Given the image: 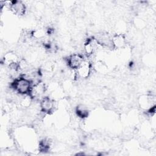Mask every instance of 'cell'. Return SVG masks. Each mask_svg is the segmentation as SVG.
<instances>
[{
  "label": "cell",
  "instance_id": "obj_7",
  "mask_svg": "<svg viewBox=\"0 0 156 156\" xmlns=\"http://www.w3.org/2000/svg\"><path fill=\"white\" fill-rule=\"evenodd\" d=\"M91 71V65L88 61L85 60L82 65L76 69V72L79 77L82 79L88 78Z\"/></svg>",
  "mask_w": 156,
  "mask_h": 156
},
{
  "label": "cell",
  "instance_id": "obj_8",
  "mask_svg": "<svg viewBox=\"0 0 156 156\" xmlns=\"http://www.w3.org/2000/svg\"><path fill=\"white\" fill-rule=\"evenodd\" d=\"M98 45L99 44L95 38H88L84 44V50L86 54L88 56L93 55L98 49Z\"/></svg>",
  "mask_w": 156,
  "mask_h": 156
},
{
  "label": "cell",
  "instance_id": "obj_9",
  "mask_svg": "<svg viewBox=\"0 0 156 156\" xmlns=\"http://www.w3.org/2000/svg\"><path fill=\"white\" fill-rule=\"evenodd\" d=\"M112 46L114 48L121 49L126 44V39L125 36L121 34H115L112 37Z\"/></svg>",
  "mask_w": 156,
  "mask_h": 156
},
{
  "label": "cell",
  "instance_id": "obj_5",
  "mask_svg": "<svg viewBox=\"0 0 156 156\" xmlns=\"http://www.w3.org/2000/svg\"><path fill=\"white\" fill-rule=\"evenodd\" d=\"M40 107L41 111L44 113L49 114L54 110V101L51 98L44 96L40 101Z\"/></svg>",
  "mask_w": 156,
  "mask_h": 156
},
{
  "label": "cell",
  "instance_id": "obj_2",
  "mask_svg": "<svg viewBox=\"0 0 156 156\" xmlns=\"http://www.w3.org/2000/svg\"><path fill=\"white\" fill-rule=\"evenodd\" d=\"M3 63L13 71H18V63L20 62L18 56L14 52H6L2 58Z\"/></svg>",
  "mask_w": 156,
  "mask_h": 156
},
{
  "label": "cell",
  "instance_id": "obj_1",
  "mask_svg": "<svg viewBox=\"0 0 156 156\" xmlns=\"http://www.w3.org/2000/svg\"><path fill=\"white\" fill-rule=\"evenodd\" d=\"M32 84V82L30 79L25 76H21L15 78L12 83L11 86L15 91L18 94L21 95H27L29 94Z\"/></svg>",
  "mask_w": 156,
  "mask_h": 156
},
{
  "label": "cell",
  "instance_id": "obj_6",
  "mask_svg": "<svg viewBox=\"0 0 156 156\" xmlns=\"http://www.w3.org/2000/svg\"><path fill=\"white\" fill-rule=\"evenodd\" d=\"M11 12L19 16H23L26 11V6L21 1H12L9 7Z\"/></svg>",
  "mask_w": 156,
  "mask_h": 156
},
{
  "label": "cell",
  "instance_id": "obj_11",
  "mask_svg": "<svg viewBox=\"0 0 156 156\" xmlns=\"http://www.w3.org/2000/svg\"><path fill=\"white\" fill-rule=\"evenodd\" d=\"M76 113L81 118H85L88 115V109L82 105H79L76 108Z\"/></svg>",
  "mask_w": 156,
  "mask_h": 156
},
{
  "label": "cell",
  "instance_id": "obj_10",
  "mask_svg": "<svg viewBox=\"0 0 156 156\" xmlns=\"http://www.w3.org/2000/svg\"><path fill=\"white\" fill-rule=\"evenodd\" d=\"M139 105L143 109L149 110L155 105H152L154 102L153 98L149 95H143L139 98Z\"/></svg>",
  "mask_w": 156,
  "mask_h": 156
},
{
  "label": "cell",
  "instance_id": "obj_4",
  "mask_svg": "<svg viewBox=\"0 0 156 156\" xmlns=\"http://www.w3.org/2000/svg\"><path fill=\"white\" fill-rule=\"evenodd\" d=\"M85 61L83 56L80 54H73L67 58V64L69 68L76 70Z\"/></svg>",
  "mask_w": 156,
  "mask_h": 156
},
{
  "label": "cell",
  "instance_id": "obj_3",
  "mask_svg": "<svg viewBox=\"0 0 156 156\" xmlns=\"http://www.w3.org/2000/svg\"><path fill=\"white\" fill-rule=\"evenodd\" d=\"M46 90L45 84L42 81H38L35 83L32 84L29 95L33 99L41 98L45 93Z\"/></svg>",
  "mask_w": 156,
  "mask_h": 156
}]
</instances>
